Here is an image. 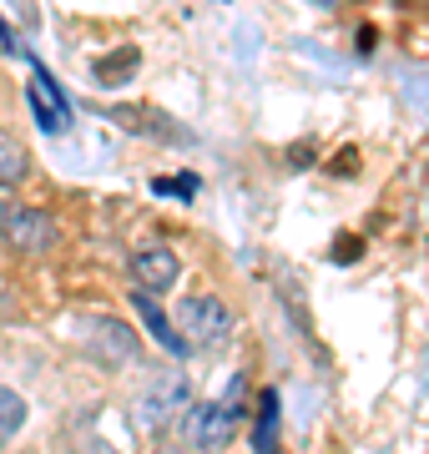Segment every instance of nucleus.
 <instances>
[{"mask_svg":"<svg viewBox=\"0 0 429 454\" xmlns=\"http://www.w3.org/2000/svg\"><path fill=\"white\" fill-rule=\"evenodd\" d=\"M26 424V399H20L11 384H0V444H11Z\"/></svg>","mask_w":429,"mask_h":454,"instance_id":"9d476101","label":"nucleus"},{"mask_svg":"<svg viewBox=\"0 0 429 454\" xmlns=\"http://www.w3.org/2000/svg\"><path fill=\"white\" fill-rule=\"evenodd\" d=\"M136 313H142V324L152 328V339L162 343L167 354H187V343H182V333H177L172 324H167V313L157 309V303H152L147 293H136Z\"/></svg>","mask_w":429,"mask_h":454,"instance_id":"6e6552de","label":"nucleus"},{"mask_svg":"<svg viewBox=\"0 0 429 454\" xmlns=\"http://www.w3.org/2000/svg\"><path fill=\"white\" fill-rule=\"evenodd\" d=\"M238 424H243V379H232L228 394L213 399V404H192L187 409V439H192L202 454L228 450V439L238 434Z\"/></svg>","mask_w":429,"mask_h":454,"instance_id":"f03ea898","label":"nucleus"},{"mask_svg":"<svg viewBox=\"0 0 429 454\" xmlns=\"http://www.w3.org/2000/svg\"><path fill=\"white\" fill-rule=\"evenodd\" d=\"M177 273H182V262H177L172 247H136V253H132V278L142 283V293H147V288H157V293L172 288Z\"/></svg>","mask_w":429,"mask_h":454,"instance_id":"0eeeda50","label":"nucleus"},{"mask_svg":"<svg viewBox=\"0 0 429 454\" xmlns=\"http://www.w3.org/2000/svg\"><path fill=\"white\" fill-rule=\"evenodd\" d=\"M157 454H187V450H157Z\"/></svg>","mask_w":429,"mask_h":454,"instance_id":"4468645a","label":"nucleus"},{"mask_svg":"<svg viewBox=\"0 0 429 454\" xmlns=\"http://www.w3.org/2000/svg\"><path fill=\"white\" fill-rule=\"evenodd\" d=\"M182 409H192V384H187V373L182 369H157L147 384H142V394H136L132 424L142 429V434H157V429H167V424L177 419Z\"/></svg>","mask_w":429,"mask_h":454,"instance_id":"f257e3e1","label":"nucleus"},{"mask_svg":"<svg viewBox=\"0 0 429 454\" xmlns=\"http://www.w3.org/2000/svg\"><path fill=\"white\" fill-rule=\"evenodd\" d=\"M177 333L182 343H187V354L192 348H222L232 333V313L222 298H207V293H198V298H182L177 309Z\"/></svg>","mask_w":429,"mask_h":454,"instance_id":"7ed1b4c3","label":"nucleus"},{"mask_svg":"<svg viewBox=\"0 0 429 454\" xmlns=\"http://www.w3.org/2000/svg\"><path fill=\"white\" fill-rule=\"evenodd\" d=\"M31 112L46 131H66V121H71V101L61 97V86L51 82V71H41V66L31 76Z\"/></svg>","mask_w":429,"mask_h":454,"instance_id":"423d86ee","label":"nucleus"},{"mask_svg":"<svg viewBox=\"0 0 429 454\" xmlns=\"http://www.w3.org/2000/svg\"><path fill=\"white\" fill-rule=\"evenodd\" d=\"M258 409H263V414H258V434H253V439H258V450H263V454H273V424H278V394H263V404H258Z\"/></svg>","mask_w":429,"mask_h":454,"instance_id":"9b49d317","label":"nucleus"},{"mask_svg":"<svg viewBox=\"0 0 429 454\" xmlns=\"http://www.w3.org/2000/svg\"><path fill=\"white\" fill-rule=\"evenodd\" d=\"M5 243L20 247V253H41V247L56 243V223H51L41 207L16 202V217H11V227H5Z\"/></svg>","mask_w":429,"mask_h":454,"instance_id":"39448f33","label":"nucleus"},{"mask_svg":"<svg viewBox=\"0 0 429 454\" xmlns=\"http://www.w3.org/2000/svg\"><path fill=\"white\" fill-rule=\"evenodd\" d=\"M26 172H31V157H26V146H20L11 131H0V187H16Z\"/></svg>","mask_w":429,"mask_h":454,"instance_id":"1a4fd4ad","label":"nucleus"},{"mask_svg":"<svg viewBox=\"0 0 429 454\" xmlns=\"http://www.w3.org/2000/svg\"><path fill=\"white\" fill-rule=\"evenodd\" d=\"M86 454H116V450H106V444H91V450H86Z\"/></svg>","mask_w":429,"mask_h":454,"instance_id":"ddd939ff","label":"nucleus"},{"mask_svg":"<svg viewBox=\"0 0 429 454\" xmlns=\"http://www.w3.org/2000/svg\"><path fill=\"white\" fill-rule=\"evenodd\" d=\"M86 348H91L101 364H132L136 333L121 324V318H91V324H86Z\"/></svg>","mask_w":429,"mask_h":454,"instance_id":"20e7f679","label":"nucleus"},{"mask_svg":"<svg viewBox=\"0 0 429 454\" xmlns=\"http://www.w3.org/2000/svg\"><path fill=\"white\" fill-rule=\"evenodd\" d=\"M11 217H16V202H11V197H0V238H5V227H11Z\"/></svg>","mask_w":429,"mask_h":454,"instance_id":"f8f14e48","label":"nucleus"}]
</instances>
